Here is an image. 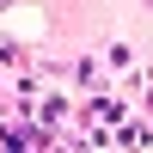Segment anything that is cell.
Segmentation results:
<instances>
[{
    "instance_id": "7a4b0ae2",
    "label": "cell",
    "mask_w": 153,
    "mask_h": 153,
    "mask_svg": "<svg viewBox=\"0 0 153 153\" xmlns=\"http://www.w3.org/2000/svg\"><path fill=\"white\" fill-rule=\"evenodd\" d=\"M0 6H6V0H0Z\"/></svg>"
},
{
    "instance_id": "6da1fadb",
    "label": "cell",
    "mask_w": 153,
    "mask_h": 153,
    "mask_svg": "<svg viewBox=\"0 0 153 153\" xmlns=\"http://www.w3.org/2000/svg\"><path fill=\"white\" fill-rule=\"evenodd\" d=\"M0 141H6V147H37L43 135H37V129H0Z\"/></svg>"
}]
</instances>
